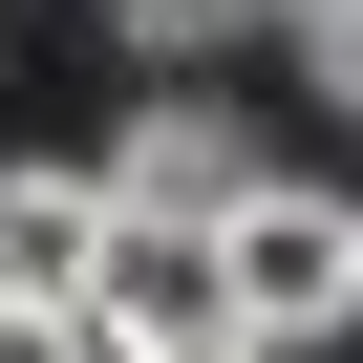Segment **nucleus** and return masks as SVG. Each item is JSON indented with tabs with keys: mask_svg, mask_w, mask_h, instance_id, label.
<instances>
[{
	"mask_svg": "<svg viewBox=\"0 0 363 363\" xmlns=\"http://www.w3.org/2000/svg\"><path fill=\"white\" fill-rule=\"evenodd\" d=\"M214 299H235V342H320V320L363 299V214L320 193V171H235V214H214Z\"/></svg>",
	"mask_w": 363,
	"mask_h": 363,
	"instance_id": "1",
	"label": "nucleus"
},
{
	"mask_svg": "<svg viewBox=\"0 0 363 363\" xmlns=\"http://www.w3.org/2000/svg\"><path fill=\"white\" fill-rule=\"evenodd\" d=\"M107 363H214L235 342V299H214V235H171V214H107V257H86V299H65Z\"/></svg>",
	"mask_w": 363,
	"mask_h": 363,
	"instance_id": "2",
	"label": "nucleus"
},
{
	"mask_svg": "<svg viewBox=\"0 0 363 363\" xmlns=\"http://www.w3.org/2000/svg\"><path fill=\"white\" fill-rule=\"evenodd\" d=\"M86 257H107V193L86 171H0V320H65Z\"/></svg>",
	"mask_w": 363,
	"mask_h": 363,
	"instance_id": "3",
	"label": "nucleus"
},
{
	"mask_svg": "<svg viewBox=\"0 0 363 363\" xmlns=\"http://www.w3.org/2000/svg\"><path fill=\"white\" fill-rule=\"evenodd\" d=\"M86 193H107V214H171V235H214V214H235V128H214V107H150Z\"/></svg>",
	"mask_w": 363,
	"mask_h": 363,
	"instance_id": "4",
	"label": "nucleus"
},
{
	"mask_svg": "<svg viewBox=\"0 0 363 363\" xmlns=\"http://www.w3.org/2000/svg\"><path fill=\"white\" fill-rule=\"evenodd\" d=\"M342 22H363V0H257V43H278V65H299V86H342V65H363V43H342Z\"/></svg>",
	"mask_w": 363,
	"mask_h": 363,
	"instance_id": "5",
	"label": "nucleus"
},
{
	"mask_svg": "<svg viewBox=\"0 0 363 363\" xmlns=\"http://www.w3.org/2000/svg\"><path fill=\"white\" fill-rule=\"evenodd\" d=\"M235 22H257V0H128V43H150V65H193V43H235Z\"/></svg>",
	"mask_w": 363,
	"mask_h": 363,
	"instance_id": "6",
	"label": "nucleus"
},
{
	"mask_svg": "<svg viewBox=\"0 0 363 363\" xmlns=\"http://www.w3.org/2000/svg\"><path fill=\"white\" fill-rule=\"evenodd\" d=\"M0 363H107V342H86V320H0Z\"/></svg>",
	"mask_w": 363,
	"mask_h": 363,
	"instance_id": "7",
	"label": "nucleus"
},
{
	"mask_svg": "<svg viewBox=\"0 0 363 363\" xmlns=\"http://www.w3.org/2000/svg\"><path fill=\"white\" fill-rule=\"evenodd\" d=\"M214 363H278V342H214Z\"/></svg>",
	"mask_w": 363,
	"mask_h": 363,
	"instance_id": "8",
	"label": "nucleus"
}]
</instances>
